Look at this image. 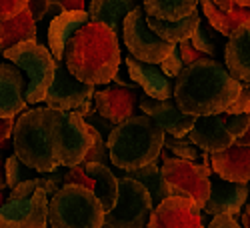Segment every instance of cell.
Masks as SVG:
<instances>
[{
    "label": "cell",
    "instance_id": "obj_1",
    "mask_svg": "<svg viewBox=\"0 0 250 228\" xmlns=\"http://www.w3.org/2000/svg\"><path fill=\"white\" fill-rule=\"evenodd\" d=\"M242 84L226 72L224 64L212 58H202L186 66L172 86L176 108L190 118L224 114L234 104Z\"/></svg>",
    "mask_w": 250,
    "mask_h": 228
},
{
    "label": "cell",
    "instance_id": "obj_2",
    "mask_svg": "<svg viewBox=\"0 0 250 228\" xmlns=\"http://www.w3.org/2000/svg\"><path fill=\"white\" fill-rule=\"evenodd\" d=\"M118 34L104 24L88 22L78 28L64 46L62 64L82 84H108L120 70Z\"/></svg>",
    "mask_w": 250,
    "mask_h": 228
},
{
    "label": "cell",
    "instance_id": "obj_3",
    "mask_svg": "<svg viewBox=\"0 0 250 228\" xmlns=\"http://www.w3.org/2000/svg\"><path fill=\"white\" fill-rule=\"evenodd\" d=\"M108 160L124 172H134L158 162L164 132L144 114H134L110 130L106 136Z\"/></svg>",
    "mask_w": 250,
    "mask_h": 228
},
{
    "label": "cell",
    "instance_id": "obj_4",
    "mask_svg": "<svg viewBox=\"0 0 250 228\" xmlns=\"http://www.w3.org/2000/svg\"><path fill=\"white\" fill-rule=\"evenodd\" d=\"M50 124L52 110L44 106L24 110L14 118L12 154L26 168L38 174H48L56 170L50 156Z\"/></svg>",
    "mask_w": 250,
    "mask_h": 228
},
{
    "label": "cell",
    "instance_id": "obj_5",
    "mask_svg": "<svg viewBox=\"0 0 250 228\" xmlns=\"http://www.w3.org/2000/svg\"><path fill=\"white\" fill-rule=\"evenodd\" d=\"M94 146L92 126L76 112H54L50 124V156L56 168H74L84 164Z\"/></svg>",
    "mask_w": 250,
    "mask_h": 228
},
{
    "label": "cell",
    "instance_id": "obj_6",
    "mask_svg": "<svg viewBox=\"0 0 250 228\" xmlns=\"http://www.w3.org/2000/svg\"><path fill=\"white\" fill-rule=\"evenodd\" d=\"M104 210L92 190L64 184L48 200V228H102Z\"/></svg>",
    "mask_w": 250,
    "mask_h": 228
},
{
    "label": "cell",
    "instance_id": "obj_7",
    "mask_svg": "<svg viewBox=\"0 0 250 228\" xmlns=\"http://www.w3.org/2000/svg\"><path fill=\"white\" fill-rule=\"evenodd\" d=\"M2 56L26 78V104L44 102L56 70V60L52 58L50 50L36 40H28V42H20L4 50Z\"/></svg>",
    "mask_w": 250,
    "mask_h": 228
},
{
    "label": "cell",
    "instance_id": "obj_8",
    "mask_svg": "<svg viewBox=\"0 0 250 228\" xmlns=\"http://www.w3.org/2000/svg\"><path fill=\"white\" fill-rule=\"evenodd\" d=\"M246 134H250V114H216L196 118L186 140L194 144L200 152L210 156L232 148Z\"/></svg>",
    "mask_w": 250,
    "mask_h": 228
},
{
    "label": "cell",
    "instance_id": "obj_9",
    "mask_svg": "<svg viewBox=\"0 0 250 228\" xmlns=\"http://www.w3.org/2000/svg\"><path fill=\"white\" fill-rule=\"evenodd\" d=\"M152 208L146 188L128 176H120L116 202L104 214L102 228H146Z\"/></svg>",
    "mask_w": 250,
    "mask_h": 228
},
{
    "label": "cell",
    "instance_id": "obj_10",
    "mask_svg": "<svg viewBox=\"0 0 250 228\" xmlns=\"http://www.w3.org/2000/svg\"><path fill=\"white\" fill-rule=\"evenodd\" d=\"M160 176L164 184L168 186L170 196H180L192 200L202 210L210 194V178L212 172L208 168H202L200 164L184 162L178 158H168L162 162Z\"/></svg>",
    "mask_w": 250,
    "mask_h": 228
},
{
    "label": "cell",
    "instance_id": "obj_11",
    "mask_svg": "<svg viewBox=\"0 0 250 228\" xmlns=\"http://www.w3.org/2000/svg\"><path fill=\"white\" fill-rule=\"evenodd\" d=\"M120 34H122L124 44L128 48V56L142 62V64H150V66H158L176 46V44L164 42L154 32H150V28L146 26V20H144V10L140 4H136V8L132 12L124 16Z\"/></svg>",
    "mask_w": 250,
    "mask_h": 228
},
{
    "label": "cell",
    "instance_id": "obj_12",
    "mask_svg": "<svg viewBox=\"0 0 250 228\" xmlns=\"http://www.w3.org/2000/svg\"><path fill=\"white\" fill-rule=\"evenodd\" d=\"M96 88L82 84L76 78H72L68 74V70L64 68V64H58L56 62V70H54V78L52 84L44 96V108L54 110V112H76L86 100H90L94 96Z\"/></svg>",
    "mask_w": 250,
    "mask_h": 228
},
{
    "label": "cell",
    "instance_id": "obj_13",
    "mask_svg": "<svg viewBox=\"0 0 250 228\" xmlns=\"http://www.w3.org/2000/svg\"><path fill=\"white\" fill-rule=\"evenodd\" d=\"M48 226V196L36 190L22 200L4 202L0 206V228H46Z\"/></svg>",
    "mask_w": 250,
    "mask_h": 228
},
{
    "label": "cell",
    "instance_id": "obj_14",
    "mask_svg": "<svg viewBox=\"0 0 250 228\" xmlns=\"http://www.w3.org/2000/svg\"><path fill=\"white\" fill-rule=\"evenodd\" d=\"M146 228H204L202 210L180 196H170L154 206Z\"/></svg>",
    "mask_w": 250,
    "mask_h": 228
},
{
    "label": "cell",
    "instance_id": "obj_15",
    "mask_svg": "<svg viewBox=\"0 0 250 228\" xmlns=\"http://www.w3.org/2000/svg\"><path fill=\"white\" fill-rule=\"evenodd\" d=\"M138 108L144 112V116L150 118L166 136H172V138H186L196 120L190 116H184L176 108L172 98L170 100H150L144 94H140Z\"/></svg>",
    "mask_w": 250,
    "mask_h": 228
},
{
    "label": "cell",
    "instance_id": "obj_16",
    "mask_svg": "<svg viewBox=\"0 0 250 228\" xmlns=\"http://www.w3.org/2000/svg\"><path fill=\"white\" fill-rule=\"evenodd\" d=\"M138 98H140L138 90L108 86L104 90L94 92V96H92L94 112L102 120H106V122L112 124V126H116V124L134 116L136 106H138Z\"/></svg>",
    "mask_w": 250,
    "mask_h": 228
},
{
    "label": "cell",
    "instance_id": "obj_17",
    "mask_svg": "<svg viewBox=\"0 0 250 228\" xmlns=\"http://www.w3.org/2000/svg\"><path fill=\"white\" fill-rule=\"evenodd\" d=\"M248 200V186L246 184H230L224 180L210 178V194L204 204V212L208 216H232L242 212Z\"/></svg>",
    "mask_w": 250,
    "mask_h": 228
},
{
    "label": "cell",
    "instance_id": "obj_18",
    "mask_svg": "<svg viewBox=\"0 0 250 228\" xmlns=\"http://www.w3.org/2000/svg\"><path fill=\"white\" fill-rule=\"evenodd\" d=\"M26 78L10 62H0V118H16L26 110Z\"/></svg>",
    "mask_w": 250,
    "mask_h": 228
},
{
    "label": "cell",
    "instance_id": "obj_19",
    "mask_svg": "<svg viewBox=\"0 0 250 228\" xmlns=\"http://www.w3.org/2000/svg\"><path fill=\"white\" fill-rule=\"evenodd\" d=\"M124 68H126L132 84L142 88L146 98L150 100H170L172 98V82L158 70V66L142 64V62L126 56L124 58Z\"/></svg>",
    "mask_w": 250,
    "mask_h": 228
},
{
    "label": "cell",
    "instance_id": "obj_20",
    "mask_svg": "<svg viewBox=\"0 0 250 228\" xmlns=\"http://www.w3.org/2000/svg\"><path fill=\"white\" fill-rule=\"evenodd\" d=\"M210 172H214L220 180L230 184H246L250 178V148L232 146L224 152L210 154Z\"/></svg>",
    "mask_w": 250,
    "mask_h": 228
},
{
    "label": "cell",
    "instance_id": "obj_21",
    "mask_svg": "<svg viewBox=\"0 0 250 228\" xmlns=\"http://www.w3.org/2000/svg\"><path fill=\"white\" fill-rule=\"evenodd\" d=\"M248 40H250V24L236 30L226 40V48H224V68L242 86H248L250 82Z\"/></svg>",
    "mask_w": 250,
    "mask_h": 228
},
{
    "label": "cell",
    "instance_id": "obj_22",
    "mask_svg": "<svg viewBox=\"0 0 250 228\" xmlns=\"http://www.w3.org/2000/svg\"><path fill=\"white\" fill-rule=\"evenodd\" d=\"M88 14L86 10H80V12H62L56 18L50 20L48 24V50L52 54V58L58 62H62V56H64V46L70 40V36L82 28L84 24H88Z\"/></svg>",
    "mask_w": 250,
    "mask_h": 228
},
{
    "label": "cell",
    "instance_id": "obj_23",
    "mask_svg": "<svg viewBox=\"0 0 250 228\" xmlns=\"http://www.w3.org/2000/svg\"><path fill=\"white\" fill-rule=\"evenodd\" d=\"M134 8L136 2H132V0H92L90 4H86V14L90 22L104 24L118 34L124 16Z\"/></svg>",
    "mask_w": 250,
    "mask_h": 228
},
{
    "label": "cell",
    "instance_id": "obj_24",
    "mask_svg": "<svg viewBox=\"0 0 250 228\" xmlns=\"http://www.w3.org/2000/svg\"><path fill=\"white\" fill-rule=\"evenodd\" d=\"M84 172L92 180V184H94L92 194L98 198L104 214H106L114 206L116 196H118V176L110 170V166L94 164V162H86L84 164Z\"/></svg>",
    "mask_w": 250,
    "mask_h": 228
},
{
    "label": "cell",
    "instance_id": "obj_25",
    "mask_svg": "<svg viewBox=\"0 0 250 228\" xmlns=\"http://www.w3.org/2000/svg\"><path fill=\"white\" fill-rule=\"evenodd\" d=\"M200 14L194 12L190 16H186L178 22H162V20H156V18H150L144 14V20H146V26L150 28V32H154L160 40L168 44H182V42H188L190 36L194 34V30L198 28L200 24Z\"/></svg>",
    "mask_w": 250,
    "mask_h": 228
},
{
    "label": "cell",
    "instance_id": "obj_26",
    "mask_svg": "<svg viewBox=\"0 0 250 228\" xmlns=\"http://www.w3.org/2000/svg\"><path fill=\"white\" fill-rule=\"evenodd\" d=\"M202 8V16L208 22L212 30H216L218 34L230 38L236 30H240L242 26L250 24V12L248 8L244 10H232V12H226V10H218L210 0H204L200 4Z\"/></svg>",
    "mask_w": 250,
    "mask_h": 228
},
{
    "label": "cell",
    "instance_id": "obj_27",
    "mask_svg": "<svg viewBox=\"0 0 250 228\" xmlns=\"http://www.w3.org/2000/svg\"><path fill=\"white\" fill-rule=\"evenodd\" d=\"M28 40H36V24L28 10H22L20 14L0 22V50L2 52Z\"/></svg>",
    "mask_w": 250,
    "mask_h": 228
},
{
    "label": "cell",
    "instance_id": "obj_28",
    "mask_svg": "<svg viewBox=\"0 0 250 228\" xmlns=\"http://www.w3.org/2000/svg\"><path fill=\"white\" fill-rule=\"evenodd\" d=\"M140 6L146 16L162 20V22H178V20L198 12V2L194 0H148Z\"/></svg>",
    "mask_w": 250,
    "mask_h": 228
},
{
    "label": "cell",
    "instance_id": "obj_29",
    "mask_svg": "<svg viewBox=\"0 0 250 228\" xmlns=\"http://www.w3.org/2000/svg\"><path fill=\"white\" fill-rule=\"evenodd\" d=\"M126 176L132 178V180H136L138 184H142L144 188H146V192L150 194L152 206H158L162 200L170 198V194H168V186L164 184V180H162V176H160V166H158V162H152V164H148V166H144V168H140V170L128 172Z\"/></svg>",
    "mask_w": 250,
    "mask_h": 228
},
{
    "label": "cell",
    "instance_id": "obj_30",
    "mask_svg": "<svg viewBox=\"0 0 250 228\" xmlns=\"http://www.w3.org/2000/svg\"><path fill=\"white\" fill-rule=\"evenodd\" d=\"M188 42H190V46H192L196 52H200L202 56L216 60V56H218V44H216V38H214V34H212V28L208 26L206 20L200 18V24H198V28L194 30V34L190 36Z\"/></svg>",
    "mask_w": 250,
    "mask_h": 228
},
{
    "label": "cell",
    "instance_id": "obj_31",
    "mask_svg": "<svg viewBox=\"0 0 250 228\" xmlns=\"http://www.w3.org/2000/svg\"><path fill=\"white\" fill-rule=\"evenodd\" d=\"M162 148L170 154V158H178V160L192 162V164H198L200 154H202L194 144H190L186 138H172V136H166V134H164Z\"/></svg>",
    "mask_w": 250,
    "mask_h": 228
},
{
    "label": "cell",
    "instance_id": "obj_32",
    "mask_svg": "<svg viewBox=\"0 0 250 228\" xmlns=\"http://www.w3.org/2000/svg\"><path fill=\"white\" fill-rule=\"evenodd\" d=\"M4 176H6V190H12L16 184L26 182V180H36L40 174L26 168L14 154H10L4 162Z\"/></svg>",
    "mask_w": 250,
    "mask_h": 228
},
{
    "label": "cell",
    "instance_id": "obj_33",
    "mask_svg": "<svg viewBox=\"0 0 250 228\" xmlns=\"http://www.w3.org/2000/svg\"><path fill=\"white\" fill-rule=\"evenodd\" d=\"M92 136H94V146L88 152L84 164L86 162H94V164H104V166H108L110 160H108V148H106V142H104V136L96 128H92Z\"/></svg>",
    "mask_w": 250,
    "mask_h": 228
},
{
    "label": "cell",
    "instance_id": "obj_34",
    "mask_svg": "<svg viewBox=\"0 0 250 228\" xmlns=\"http://www.w3.org/2000/svg\"><path fill=\"white\" fill-rule=\"evenodd\" d=\"M158 70H160L166 78H168V80L178 78V74L184 70V66H182V60H180V54H178V48H176V46H174L172 52L158 64Z\"/></svg>",
    "mask_w": 250,
    "mask_h": 228
},
{
    "label": "cell",
    "instance_id": "obj_35",
    "mask_svg": "<svg viewBox=\"0 0 250 228\" xmlns=\"http://www.w3.org/2000/svg\"><path fill=\"white\" fill-rule=\"evenodd\" d=\"M26 10V0H0V22Z\"/></svg>",
    "mask_w": 250,
    "mask_h": 228
},
{
    "label": "cell",
    "instance_id": "obj_36",
    "mask_svg": "<svg viewBox=\"0 0 250 228\" xmlns=\"http://www.w3.org/2000/svg\"><path fill=\"white\" fill-rule=\"evenodd\" d=\"M250 112V88L242 86L238 98L234 100V104L228 108L224 114H230V116H238V114H248Z\"/></svg>",
    "mask_w": 250,
    "mask_h": 228
},
{
    "label": "cell",
    "instance_id": "obj_37",
    "mask_svg": "<svg viewBox=\"0 0 250 228\" xmlns=\"http://www.w3.org/2000/svg\"><path fill=\"white\" fill-rule=\"evenodd\" d=\"M26 10L32 16L34 24L42 22L48 16V0H26Z\"/></svg>",
    "mask_w": 250,
    "mask_h": 228
},
{
    "label": "cell",
    "instance_id": "obj_38",
    "mask_svg": "<svg viewBox=\"0 0 250 228\" xmlns=\"http://www.w3.org/2000/svg\"><path fill=\"white\" fill-rule=\"evenodd\" d=\"M176 48H178V54H180V60H182V66H184V68L190 66V64H194V62H198V60H202V58H206V56H202L200 52H196V50L190 46V42L176 44Z\"/></svg>",
    "mask_w": 250,
    "mask_h": 228
},
{
    "label": "cell",
    "instance_id": "obj_39",
    "mask_svg": "<svg viewBox=\"0 0 250 228\" xmlns=\"http://www.w3.org/2000/svg\"><path fill=\"white\" fill-rule=\"evenodd\" d=\"M218 10H226V12H232V10H244L250 6L248 0H216L212 2Z\"/></svg>",
    "mask_w": 250,
    "mask_h": 228
},
{
    "label": "cell",
    "instance_id": "obj_40",
    "mask_svg": "<svg viewBox=\"0 0 250 228\" xmlns=\"http://www.w3.org/2000/svg\"><path fill=\"white\" fill-rule=\"evenodd\" d=\"M208 228H240V224L232 216H214L210 224H208Z\"/></svg>",
    "mask_w": 250,
    "mask_h": 228
},
{
    "label": "cell",
    "instance_id": "obj_41",
    "mask_svg": "<svg viewBox=\"0 0 250 228\" xmlns=\"http://www.w3.org/2000/svg\"><path fill=\"white\" fill-rule=\"evenodd\" d=\"M58 6L62 12H80L86 10V2L84 0H58Z\"/></svg>",
    "mask_w": 250,
    "mask_h": 228
},
{
    "label": "cell",
    "instance_id": "obj_42",
    "mask_svg": "<svg viewBox=\"0 0 250 228\" xmlns=\"http://www.w3.org/2000/svg\"><path fill=\"white\" fill-rule=\"evenodd\" d=\"M12 128H14V118H0V144L12 138Z\"/></svg>",
    "mask_w": 250,
    "mask_h": 228
},
{
    "label": "cell",
    "instance_id": "obj_43",
    "mask_svg": "<svg viewBox=\"0 0 250 228\" xmlns=\"http://www.w3.org/2000/svg\"><path fill=\"white\" fill-rule=\"evenodd\" d=\"M12 152L0 150V190H6V176H4V162Z\"/></svg>",
    "mask_w": 250,
    "mask_h": 228
},
{
    "label": "cell",
    "instance_id": "obj_44",
    "mask_svg": "<svg viewBox=\"0 0 250 228\" xmlns=\"http://www.w3.org/2000/svg\"><path fill=\"white\" fill-rule=\"evenodd\" d=\"M6 196H8V190H0V206L6 202Z\"/></svg>",
    "mask_w": 250,
    "mask_h": 228
},
{
    "label": "cell",
    "instance_id": "obj_45",
    "mask_svg": "<svg viewBox=\"0 0 250 228\" xmlns=\"http://www.w3.org/2000/svg\"><path fill=\"white\" fill-rule=\"evenodd\" d=\"M46 228H48V226H46Z\"/></svg>",
    "mask_w": 250,
    "mask_h": 228
}]
</instances>
